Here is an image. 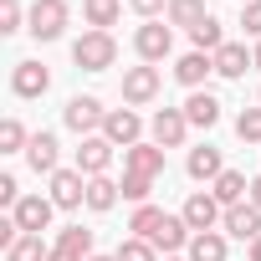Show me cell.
<instances>
[{"instance_id": "6da1fadb", "label": "cell", "mask_w": 261, "mask_h": 261, "mask_svg": "<svg viewBox=\"0 0 261 261\" xmlns=\"http://www.w3.org/2000/svg\"><path fill=\"white\" fill-rule=\"evenodd\" d=\"M72 62H77L82 72H108V67L118 62V41H113V31H82V36L72 41Z\"/></svg>"}, {"instance_id": "7a4b0ae2", "label": "cell", "mask_w": 261, "mask_h": 261, "mask_svg": "<svg viewBox=\"0 0 261 261\" xmlns=\"http://www.w3.org/2000/svg\"><path fill=\"white\" fill-rule=\"evenodd\" d=\"M134 51H139L144 67L164 62V57L174 51V26H169V21H144V26L134 31Z\"/></svg>"}, {"instance_id": "3957f363", "label": "cell", "mask_w": 261, "mask_h": 261, "mask_svg": "<svg viewBox=\"0 0 261 261\" xmlns=\"http://www.w3.org/2000/svg\"><path fill=\"white\" fill-rule=\"evenodd\" d=\"M62 118H67V128H72V134L92 139V134H102V123H108V108H102L92 92H77V97L62 108Z\"/></svg>"}, {"instance_id": "277c9868", "label": "cell", "mask_w": 261, "mask_h": 261, "mask_svg": "<svg viewBox=\"0 0 261 261\" xmlns=\"http://www.w3.org/2000/svg\"><path fill=\"white\" fill-rule=\"evenodd\" d=\"M67 21H72L67 0H36L31 16H26V31H31L36 41H57V36L67 31Z\"/></svg>"}, {"instance_id": "5b68a950", "label": "cell", "mask_w": 261, "mask_h": 261, "mask_svg": "<svg viewBox=\"0 0 261 261\" xmlns=\"http://www.w3.org/2000/svg\"><path fill=\"white\" fill-rule=\"evenodd\" d=\"M102 139H108L113 149H134V144H144V118H139L134 108H108Z\"/></svg>"}, {"instance_id": "8992f818", "label": "cell", "mask_w": 261, "mask_h": 261, "mask_svg": "<svg viewBox=\"0 0 261 261\" xmlns=\"http://www.w3.org/2000/svg\"><path fill=\"white\" fill-rule=\"evenodd\" d=\"M179 215H185V225L200 236V230H215V225L225 220V205H220L210 190H195V195L185 200V210H179Z\"/></svg>"}, {"instance_id": "52a82bcc", "label": "cell", "mask_w": 261, "mask_h": 261, "mask_svg": "<svg viewBox=\"0 0 261 261\" xmlns=\"http://www.w3.org/2000/svg\"><path fill=\"white\" fill-rule=\"evenodd\" d=\"M159 97V67H128L123 72V102L128 108H149Z\"/></svg>"}, {"instance_id": "ba28073f", "label": "cell", "mask_w": 261, "mask_h": 261, "mask_svg": "<svg viewBox=\"0 0 261 261\" xmlns=\"http://www.w3.org/2000/svg\"><path fill=\"white\" fill-rule=\"evenodd\" d=\"M149 134H154V144H159V149H179V144H185V134H190L185 108H159V113L149 118Z\"/></svg>"}, {"instance_id": "9c48e42d", "label": "cell", "mask_w": 261, "mask_h": 261, "mask_svg": "<svg viewBox=\"0 0 261 261\" xmlns=\"http://www.w3.org/2000/svg\"><path fill=\"white\" fill-rule=\"evenodd\" d=\"M51 205H57V210L87 205V174H82V169H57V174H51Z\"/></svg>"}, {"instance_id": "30bf717a", "label": "cell", "mask_w": 261, "mask_h": 261, "mask_svg": "<svg viewBox=\"0 0 261 261\" xmlns=\"http://www.w3.org/2000/svg\"><path fill=\"white\" fill-rule=\"evenodd\" d=\"M11 215H16V225H21L26 236H41V230L51 225L57 205H51V195H21V205H16Z\"/></svg>"}, {"instance_id": "8fae6325", "label": "cell", "mask_w": 261, "mask_h": 261, "mask_svg": "<svg viewBox=\"0 0 261 261\" xmlns=\"http://www.w3.org/2000/svg\"><path fill=\"white\" fill-rule=\"evenodd\" d=\"M220 230H225V236H236V241H246V246H251V241H256V236H261V210H256V205H251V200H246V205H230V210H225V220H220Z\"/></svg>"}, {"instance_id": "7c38bea8", "label": "cell", "mask_w": 261, "mask_h": 261, "mask_svg": "<svg viewBox=\"0 0 261 261\" xmlns=\"http://www.w3.org/2000/svg\"><path fill=\"white\" fill-rule=\"evenodd\" d=\"M46 87H51V72L41 62H16V72H11V92L16 97H41Z\"/></svg>"}, {"instance_id": "4fadbf2b", "label": "cell", "mask_w": 261, "mask_h": 261, "mask_svg": "<svg viewBox=\"0 0 261 261\" xmlns=\"http://www.w3.org/2000/svg\"><path fill=\"white\" fill-rule=\"evenodd\" d=\"M108 164H113V144H108L102 134L82 139V149H77V169H82L87 179H97V174H108Z\"/></svg>"}, {"instance_id": "5bb4252c", "label": "cell", "mask_w": 261, "mask_h": 261, "mask_svg": "<svg viewBox=\"0 0 261 261\" xmlns=\"http://www.w3.org/2000/svg\"><path fill=\"white\" fill-rule=\"evenodd\" d=\"M185 169H190V179H200V185H215V179L225 174V159H220V149H215V144H200V149H190Z\"/></svg>"}, {"instance_id": "9a60e30c", "label": "cell", "mask_w": 261, "mask_h": 261, "mask_svg": "<svg viewBox=\"0 0 261 261\" xmlns=\"http://www.w3.org/2000/svg\"><path fill=\"white\" fill-rule=\"evenodd\" d=\"M190 241H195V230L185 225V215H164V220H159V230L149 236V246H154V251H164V256H174V251H179V246H190Z\"/></svg>"}, {"instance_id": "2e32d148", "label": "cell", "mask_w": 261, "mask_h": 261, "mask_svg": "<svg viewBox=\"0 0 261 261\" xmlns=\"http://www.w3.org/2000/svg\"><path fill=\"white\" fill-rule=\"evenodd\" d=\"M123 169H128V174L159 179V174H164V149H159V144H134V149H123Z\"/></svg>"}, {"instance_id": "e0dca14e", "label": "cell", "mask_w": 261, "mask_h": 261, "mask_svg": "<svg viewBox=\"0 0 261 261\" xmlns=\"http://www.w3.org/2000/svg\"><path fill=\"white\" fill-rule=\"evenodd\" d=\"M210 72H215V57H205V51H185V57L174 62V82H185L190 92H200Z\"/></svg>"}, {"instance_id": "ac0fdd59", "label": "cell", "mask_w": 261, "mask_h": 261, "mask_svg": "<svg viewBox=\"0 0 261 261\" xmlns=\"http://www.w3.org/2000/svg\"><path fill=\"white\" fill-rule=\"evenodd\" d=\"M185 118H190V128H215V123H220V97L205 92V87L190 92V97H185Z\"/></svg>"}, {"instance_id": "d6986e66", "label": "cell", "mask_w": 261, "mask_h": 261, "mask_svg": "<svg viewBox=\"0 0 261 261\" xmlns=\"http://www.w3.org/2000/svg\"><path fill=\"white\" fill-rule=\"evenodd\" d=\"M26 164L36 169V174H57V134H31V144H26Z\"/></svg>"}, {"instance_id": "ffe728a7", "label": "cell", "mask_w": 261, "mask_h": 261, "mask_svg": "<svg viewBox=\"0 0 261 261\" xmlns=\"http://www.w3.org/2000/svg\"><path fill=\"white\" fill-rule=\"evenodd\" d=\"M210 195H215L225 210H230V205H246V195H251V179H246L241 169H225V174L210 185Z\"/></svg>"}, {"instance_id": "44dd1931", "label": "cell", "mask_w": 261, "mask_h": 261, "mask_svg": "<svg viewBox=\"0 0 261 261\" xmlns=\"http://www.w3.org/2000/svg\"><path fill=\"white\" fill-rule=\"evenodd\" d=\"M185 251H190V261H225L230 256V241H225V230H200Z\"/></svg>"}, {"instance_id": "7402d4cb", "label": "cell", "mask_w": 261, "mask_h": 261, "mask_svg": "<svg viewBox=\"0 0 261 261\" xmlns=\"http://www.w3.org/2000/svg\"><path fill=\"white\" fill-rule=\"evenodd\" d=\"M246 67H256V62H251V51H246L241 41H225V46L215 51V72H220V77H246Z\"/></svg>"}, {"instance_id": "603a6c76", "label": "cell", "mask_w": 261, "mask_h": 261, "mask_svg": "<svg viewBox=\"0 0 261 261\" xmlns=\"http://www.w3.org/2000/svg\"><path fill=\"white\" fill-rule=\"evenodd\" d=\"M205 16H210L205 0H169V11H164V21H169V26H185V31H195Z\"/></svg>"}, {"instance_id": "cb8c5ba5", "label": "cell", "mask_w": 261, "mask_h": 261, "mask_svg": "<svg viewBox=\"0 0 261 261\" xmlns=\"http://www.w3.org/2000/svg\"><path fill=\"white\" fill-rule=\"evenodd\" d=\"M190 41H195V51H205V57H215L220 46H225V31H220V21L215 16H205L195 31H190Z\"/></svg>"}, {"instance_id": "d4e9b609", "label": "cell", "mask_w": 261, "mask_h": 261, "mask_svg": "<svg viewBox=\"0 0 261 261\" xmlns=\"http://www.w3.org/2000/svg\"><path fill=\"white\" fill-rule=\"evenodd\" d=\"M118 195H123V190H118L108 174L87 179V210H97V215H102V210H113V205H118Z\"/></svg>"}, {"instance_id": "484cf974", "label": "cell", "mask_w": 261, "mask_h": 261, "mask_svg": "<svg viewBox=\"0 0 261 261\" xmlns=\"http://www.w3.org/2000/svg\"><path fill=\"white\" fill-rule=\"evenodd\" d=\"M118 11H123V0H82V16H87L92 31H108L118 21Z\"/></svg>"}, {"instance_id": "4316f807", "label": "cell", "mask_w": 261, "mask_h": 261, "mask_svg": "<svg viewBox=\"0 0 261 261\" xmlns=\"http://www.w3.org/2000/svg\"><path fill=\"white\" fill-rule=\"evenodd\" d=\"M26 144H31V134H26L21 118H6V123H0V154H26Z\"/></svg>"}, {"instance_id": "83f0119b", "label": "cell", "mask_w": 261, "mask_h": 261, "mask_svg": "<svg viewBox=\"0 0 261 261\" xmlns=\"http://www.w3.org/2000/svg\"><path fill=\"white\" fill-rule=\"evenodd\" d=\"M57 251H72V256H92V230H82V225H67L62 236H57Z\"/></svg>"}, {"instance_id": "f1b7e54d", "label": "cell", "mask_w": 261, "mask_h": 261, "mask_svg": "<svg viewBox=\"0 0 261 261\" xmlns=\"http://www.w3.org/2000/svg\"><path fill=\"white\" fill-rule=\"evenodd\" d=\"M51 256V246L41 241V236H21L11 251H6V261H46Z\"/></svg>"}, {"instance_id": "f546056e", "label": "cell", "mask_w": 261, "mask_h": 261, "mask_svg": "<svg viewBox=\"0 0 261 261\" xmlns=\"http://www.w3.org/2000/svg\"><path fill=\"white\" fill-rule=\"evenodd\" d=\"M159 220H164V210H159V205H139V210H134V220H128V230L149 241V236L159 230Z\"/></svg>"}, {"instance_id": "4dcf8cb0", "label": "cell", "mask_w": 261, "mask_h": 261, "mask_svg": "<svg viewBox=\"0 0 261 261\" xmlns=\"http://www.w3.org/2000/svg\"><path fill=\"white\" fill-rule=\"evenodd\" d=\"M123 200H134V205H149V195H154V179L149 174H123Z\"/></svg>"}, {"instance_id": "1f68e13d", "label": "cell", "mask_w": 261, "mask_h": 261, "mask_svg": "<svg viewBox=\"0 0 261 261\" xmlns=\"http://www.w3.org/2000/svg\"><path fill=\"white\" fill-rule=\"evenodd\" d=\"M236 139H241V144H261V108H241V118H236Z\"/></svg>"}, {"instance_id": "d6a6232c", "label": "cell", "mask_w": 261, "mask_h": 261, "mask_svg": "<svg viewBox=\"0 0 261 261\" xmlns=\"http://www.w3.org/2000/svg\"><path fill=\"white\" fill-rule=\"evenodd\" d=\"M113 256H118V261H159V251H154L144 236H128V241H123Z\"/></svg>"}, {"instance_id": "836d02e7", "label": "cell", "mask_w": 261, "mask_h": 261, "mask_svg": "<svg viewBox=\"0 0 261 261\" xmlns=\"http://www.w3.org/2000/svg\"><path fill=\"white\" fill-rule=\"evenodd\" d=\"M26 16L31 11H21V0H0V36H16Z\"/></svg>"}, {"instance_id": "e575fe53", "label": "cell", "mask_w": 261, "mask_h": 261, "mask_svg": "<svg viewBox=\"0 0 261 261\" xmlns=\"http://www.w3.org/2000/svg\"><path fill=\"white\" fill-rule=\"evenodd\" d=\"M241 26H246V36H256V41H261V0L241 6Z\"/></svg>"}, {"instance_id": "d590c367", "label": "cell", "mask_w": 261, "mask_h": 261, "mask_svg": "<svg viewBox=\"0 0 261 261\" xmlns=\"http://www.w3.org/2000/svg\"><path fill=\"white\" fill-rule=\"evenodd\" d=\"M0 205H21V185H16V174H0Z\"/></svg>"}, {"instance_id": "8d00e7d4", "label": "cell", "mask_w": 261, "mask_h": 261, "mask_svg": "<svg viewBox=\"0 0 261 261\" xmlns=\"http://www.w3.org/2000/svg\"><path fill=\"white\" fill-rule=\"evenodd\" d=\"M128 6H134L144 21H159V11H169V0H128Z\"/></svg>"}, {"instance_id": "74e56055", "label": "cell", "mask_w": 261, "mask_h": 261, "mask_svg": "<svg viewBox=\"0 0 261 261\" xmlns=\"http://www.w3.org/2000/svg\"><path fill=\"white\" fill-rule=\"evenodd\" d=\"M246 200H251V205H256V210H261V174H256V179H251V195H246Z\"/></svg>"}, {"instance_id": "f35d334b", "label": "cell", "mask_w": 261, "mask_h": 261, "mask_svg": "<svg viewBox=\"0 0 261 261\" xmlns=\"http://www.w3.org/2000/svg\"><path fill=\"white\" fill-rule=\"evenodd\" d=\"M46 261H82V256H72V251H57V246H51V256H46Z\"/></svg>"}, {"instance_id": "ab89813d", "label": "cell", "mask_w": 261, "mask_h": 261, "mask_svg": "<svg viewBox=\"0 0 261 261\" xmlns=\"http://www.w3.org/2000/svg\"><path fill=\"white\" fill-rule=\"evenodd\" d=\"M246 251H251V261H261V236H256V241H251Z\"/></svg>"}, {"instance_id": "60d3db41", "label": "cell", "mask_w": 261, "mask_h": 261, "mask_svg": "<svg viewBox=\"0 0 261 261\" xmlns=\"http://www.w3.org/2000/svg\"><path fill=\"white\" fill-rule=\"evenodd\" d=\"M251 62H256V67H261V41H256V51H251Z\"/></svg>"}, {"instance_id": "b9f144b4", "label": "cell", "mask_w": 261, "mask_h": 261, "mask_svg": "<svg viewBox=\"0 0 261 261\" xmlns=\"http://www.w3.org/2000/svg\"><path fill=\"white\" fill-rule=\"evenodd\" d=\"M87 261H118V256H87Z\"/></svg>"}, {"instance_id": "7bdbcfd3", "label": "cell", "mask_w": 261, "mask_h": 261, "mask_svg": "<svg viewBox=\"0 0 261 261\" xmlns=\"http://www.w3.org/2000/svg\"><path fill=\"white\" fill-rule=\"evenodd\" d=\"M164 261H190V256H164Z\"/></svg>"}, {"instance_id": "ee69618b", "label": "cell", "mask_w": 261, "mask_h": 261, "mask_svg": "<svg viewBox=\"0 0 261 261\" xmlns=\"http://www.w3.org/2000/svg\"><path fill=\"white\" fill-rule=\"evenodd\" d=\"M241 6H251V0H241Z\"/></svg>"}]
</instances>
